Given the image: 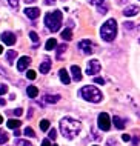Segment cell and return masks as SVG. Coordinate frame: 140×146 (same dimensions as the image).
<instances>
[{
  "label": "cell",
  "mask_w": 140,
  "mask_h": 146,
  "mask_svg": "<svg viewBox=\"0 0 140 146\" xmlns=\"http://www.w3.org/2000/svg\"><path fill=\"white\" fill-rule=\"evenodd\" d=\"M80 129H82V123L79 120H74L71 117H65L60 120V131H62L63 137L68 140H73L80 132Z\"/></svg>",
  "instance_id": "cell-1"
},
{
  "label": "cell",
  "mask_w": 140,
  "mask_h": 146,
  "mask_svg": "<svg viewBox=\"0 0 140 146\" xmlns=\"http://www.w3.org/2000/svg\"><path fill=\"white\" fill-rule=\"evenodd\" d=\"M100 35H102V38L105 42H113L115 35H117V22L114 19L106 20L102 25V28H100Z\"/></svg>",
  "instance_id": "cell-2"
},
{
  "label": "cell",
  "mask_w": 140,
  "mask_h": 146,
  "mask_svg": "<svg viewBox=\"0 0 140 146\" xmlns=\"http://www.w3.org/2000/svg\"><path fill=\"white\" fill-rule=\"evenodd\" d=\"M62 19H63L62 11H59V9L53 11V13H48L45 15V25H46V28L49 29V31H53V33L59 31L60 29V25H62Z\"/></svg>",
  "instance_id": "cell-3"
},
{
  "label": "cell",
  "mask_w": 140,
  "mask_h": 146,
  "mask_svg": "<svg viewBox=\"0 0 140 146\" xmlns=\"http://www.w3.org/2000/svg\"><path fill=\"white\" fill-rule=\"evenodd\" d=\"M79 94H80L82 98L91 102V103H99V102H102V98H103L102 92H100L95 86H83V88L79 91Z\"/></svg>",
  "instance_id": "cell-4"
},
{
  "label": "cell",
  "mask_w": 140,
  "mask_h": 146,
  "mask_svg": "<svg viewBox=\"0 0 140 146\" xmlns=\"http://www.w3.org/2000/svg\"><path fill=\"white\" fill-rule=\"evenodd\" d=\"M99 128L102 131H109L111 129V118L106 112L99 114Z\"/></svg>",
  "instance_id": "cell-5"
},
{
  "label": "cell",
  "mask_w": 140,
  "mask_h": 146,
  "mask_svg": "<svg viewBox=\"0 0 140 146\" xmlns=\"http://www.w3.org/2000/svg\"><path fill=\"white\" fill-rule=\"evenodd\" d=\"M100 69H102V66H100V62L99 60H89L88 62V66H86V74L88 76H95V74L100 72Z\"/></svg>",
  "instance_id": "cell-6"
},
{
  "label": "cell",
  "mask_w": 140,
  "mask_h": 146,
  "mask_svg": "<svg viewBox=\"0 0 140 146\" xmlns=\"http://www.w3.org/2000/svg\"><path fill=\"white\" fill-rule=\"evenodd\" d=\"M79 48L82 49L83 54H88V56H89V54H93L94 51H95V46H94V43L91 42V40H82V42L79 43Z\"/></svg>",
  "instance_id": "cell-7"
},
{
  "label": "cell",
  "mask_w": 140,
  "mask_h": 146,
  "mask_svg": "<svg viewBox=\"0 0 140 146\" xmlns=\"http://www.w3.org/2000/svg\"><path fill=\"white\" fill-rule=\"evenodd\" d=\"M0 38H2V42L5 43V45H8V46H13L15 43V40H17V37H15L13 33H9V31L3 33L2 35H0Z\"/></svg>",
  "instance_id": "cell-8"
},
{
  "label": "cell",
  "mask_w": 140,
  "mask_h": 146,
  "mask_svg": "<svg viewBox=\"0 0 140 146\" xmlns=\"http://www.w3.org/2000/svg\"><path fill=\"white\" fill-rule=\"evenodd\" d=\"M29 63H31V58L29 57H26V56L20 57L19 62H17V69L20 71V72H23V71L28 68V65H29Z\"/></svg>",
  "instance_id": "cell-9"
},
{
  "label": "cell",
  "mask_w": 140,
  "mask_h": 146,
  "mask_svg": "<svg viewBox=\"0 0 140 146\" xmlns=\"http://www.w3.org/2000/svg\"><path fill=\"white\" fill-rule=\"evenodd\" d=\"M51 65H53V62L49 60V58H45L42 63H40V66H39V69H40V74H48L49 72V69H51Z\"/></svg>",
  "instance_id": "cell-10"
},
{
  "label": "cell",
  "mask_w": 140,
  "mask_h": 146,
  "mask_svg": "<svg viewBox=\"0 0 140 146\" xmlns=\"http://www.w3.org/2000/svg\"><path fill=\"white\" fill-rule=\"evenodd\" d=\"M25 14H26L28 19H33V20H35V19L40 15V9H39V8H26Z\"/></svg>",
  "instance_id": "cell-11"
},
{
  "label": "cell",
  "mask_w": 140,
  "mask_h": 146,
  "mask_svg": "<svg viewBox=\"0 0 140 146\" xmlns=\"http://www.w3.org/2000/svg\"><path fill=\"white\" fill-rule=\"evenodd\" d=\"M59 77H60V80H62V83H65V85L71 83V77H69V74H68V71L65 68H62L59 71Z\"/></svg>",
  "instance_id": "cell-12"
},
{
  "label": "cell",
  "mask_w": 140,
  "mask_h": 146,
  "mask_svg": "<svg viewBox=\"0 0 140 146\" xmlns=\"http://www.w3.org/2000/svg\"><path fill=\"white\" fill-rule=\"evenodd\" d=\"M135 14H139V6H128L123 9V15H126V17H134Z\"/></svg>",
  "instance_id": "cell-13"
},
{
  "label": "cell",
  "mask_w": 140,
  "mask_h": 146,
  "mask_svg": "<svg viewBox=\"0 0 140 146\" xmlns=\"http://www.w3.org/2000/svg\"><path fill=\"white\" fill-rule=\"evenodd\" d=\"M71 72H73V78H74L75 82H80V80H82V69H80L77 65L71 66Z\"/></svg>",
  "instance_id": "cell-14"
},
{
  "label": "cell",
  "mask_w": 140,
  "mask_h": 146,
  "mask_svg": "<svg viewBox=\"0 0 140 146\" xmlns=\"http://www.w3.org/2000/svg\"><path fill=\"white\" fill-rule=\"evenodd\" d=\"M8 128H11V129H17L20 125H22V121L20 120H17V118H9V120H8Z\"/></svg>",
  "instance_id": "cell-15"
},
{
  "label": "cell",
  "mask_w": 140,
  "mask_h": 146,
  "mask_svg": "<svg viewBox=\"0 0 140 146\" xmlns=\"http://www.w3.org/2000/svg\"><path fill=\"white\" fill-rule=\"evenodd\" d=\"M113 123H114V126H115L117 129H123V128H125V121H123L120 117H117V115H114Z\"/></svg>",
  "instance_id": "cell-16"
},
{
  "label": "cell",
  "mask_w": 140,
  "mask_h": 146,
  "mask_svg": "<svg viewBox=\"0 0 140 146\" xmlns=\"http://www.w3.org/2000/svg\"><path fill=\"white\" fill-rule=\"evenodd\" d=\"M26 92H28V96H29L31 98H35V97L39 96V89H37V86H28Z\"/></svg>",
  "instance_id": "cell-17"
},
{
  "label": "cell",
  "mask_w": 140,
  "mask_h": 146,
  "mask_svg": "<svg viewBox=\"0 0 140 146\" xmlns=\"http://www.w3.org/2000/svg\"><path fill=\"white\" fill-rule=\"evenodd\" d=\"M15 57H17V51L9 49V51L6 52V60L9 62V63H14V62H15Z\"/></svg>",
  "instance_id": "cell-18"
},
{
  "label": "cell",
  "mask_w": 140,
  "mask_h": 146,
  "mask_svg": "<svg viewBox=\"0 0 140 146\" xmlns=\"http://www.w3.org/2000/svg\"><path fill=\"white\" fill-rule=\"evenodd\" d=\"M62 38H63V40H66V42H69L71 38H73V31H71L69 28L63 29L62 31Z\"/></svg>",
  "instance_id": "cell-19"
},
{
  "label": "cell",
  "mask_w": 140,
  "mask_h": 146,
  "mask_svg": "<svg viewBox=\"0 0 140 146\" xmlns=\"http://www.w3.org/2000/svg\"><path fill=\"white\" fill-rule=\"evenodd\" d=\"M45 48H46V51H53L54 48H57V40H55V38H49V40L46 42Z\"/></svg>",
  "instance_id": "cell-20"
},
{
  "label": "cell",
  "mask_w": 140,
  "mask_h": 146,
  "mask_svg": "<svg viewBox=\"0 0 140 146\" xmlns=\"http://www.w3.org/2000/svg\"><path fill=\"white\" fill-rule=\"evenodd\" d=\"M66 49H68V46L65 45V43L59 46V48H57V56H55V57H57V60H60V58L63 57V54L66 52Z\"/></svg>",
  "instance_id": "cell-21"
},
{
  "label": "cell",
  "mask_w": 140,
  "mask_h": 146,
  "mask_svg": "<svg viewBox=\"0 0 140 146\" xmlns=\"http://www.w3.org/2000/svg\"><path fill=\"white\" fill-rule=\"evenodd\" d=\"M59 100H60V96H45L46 103H57Z\"/></svg>",
  "instance_id": "cell-22"
},
{
  "label": "cell",
  "mask_w": 140,
  "mask_h": 146,
  "mask_svg": "<svg viewBox=\"0 0 140 146\" xmlns=\"http://www.w3.org/2000/svg\"><path fill=\"white\" fill-rule=\"evenodd\" d=\"M39 125H40V129H42V131H48V129H49V121H48L46 118H45V120H42Z\"/></svg>",
  "instance_id": "cell-23"
},
{
  "label": "cell",
  "mask_w": 140,
  "mask_h": 146,
  "mask_svg": "<svg viewBox=\"0 0 140 146\" xmlns=\"http://www.w3.org/2000/svg\"><path fill=\"white\" fill-rule=\"evenodd\" d=\"M15 146H33L28 140H17L15 141Z\"/></svg>",
  "instance_id": "cell-24"
},
{
  "label": "cell",
  "mask_w": 140,
  "mask_h": 146,
  "mask_svg": "<svg viewBox=\"0 0 140 146\" xmlns=\"http://www.w3.org/2000/svg\"><path fill=\"white\" fill-rule=\"evenodd\" d=\"M26 77L29 78V80H34V78L37 77V74H35V71H33V69H29V71H28V72H26Z\"/></svg>",
  "instance_id": "cell-25"
},
{
  "label": "cell",
  "mask_w": 140,
  "mask_h": 146,
  "mask_svg": "<svg viewBox=\"0 0 140 146\" xmlns=\"http://www.w3.org/2000/svg\"><path fill=\"white\" fill-rule=\"evenodd\" d=\"M29 38H31V40H33L34 43H37V42H39V35H37V33L31 31V33H29Z\"/></svg>",
  "instance_id": "cell-26"
},
{
  "label": "cell",
  "mask_w": 140,
  "mask_h": 146,
  "mask_svg": "<svg viewBox=\"0 0 140 146\" xmlns=\"http://www.w3.org/2000/svg\"><path fill=\"white\" fill-rule=\"evenodd\" d=\"M25 135H28V137H35V134H34V131H33V128H25Z\"/></svg>",
  "instance_id": "cell-27"
},
{
  "label": "cell",
  "mask_w": 140,
  "mask_h": 146,
  "mask_svg": "<svg viewBox=\"0 0 140 146\" xmlns=\"http://www.w3.org/2000/svg\"><path fill=\"white\" fill-rule=\"evenodd\" d=\"M48 137H49V139H53V140H55V139H57V131H55V129H49Z\"/></svg>",
  "instance_id": "cell-28"
},
{
  "label": "cell",
  "mask_w": 140,
  "mask_h": 146,
  "mask_svg": "<svg viewBox=\"0 0 140 146\" xmlns=\"http://www.w3.org/2000/svg\"><path fill=\"white\" fill-rule=\"evenodd\" d=\"M6 92H8V86L5 83H0V96H3Z\"/></svg>",
  "instance_id": "cell-29"
},
{
  "label": "cell",
  "mask_w": 140,
  "mask_h": 146,
  "mask_svg": "<svg viewBox=\"0 0 140 146\" xmlns=\"http://www.w3.org/2000/svg\"><path fill=\"white\" fill-rule=\"evenodd\" d=\"M6 141H8V135L6 134H0V145L6 143Z\"/></svg>",
  "instance_id": "cell-30"
},
{
  "label": "cell",
  "mask_w": 140,
  "mask_h": 146,
  "mask_svg": "<svg viewBox=\"0 0 140 146\" xmlns=\"http://www.w3.org/2000/svg\"><path fill=\"white\" fill-rule=\"evenodd\" d=\"M123 26H125V29H133L134 28V23L133 22H125V23H123Z\"/></svg>",
  "instance_id": "cell-31"
},
{
  "label": "cell",
  "mask_w": 140,
  "mask_h": 146,
  "mask_svg": "<svg viewBox=\"0 0 140 146\" xmlns=\"http://www.w3.org/2000/svg\"><path fill=\"white\" fill-rule=\"evenodd\" d=\"M106 146H119V143L114 139H109V140L106 141Z\"/></svg>",
  "instance_id": "cell-32"
},
{
  "label": "cell",
  "mask_w": 140,
  "mask_h": 146,
  "mask_svg": "<svg viewBox=\"0 0 140 146\" xmlns=\"http://www.w3.org/2000/svg\"><path fill=\"white\" fill-rule=\"evenodd\" d=\"M8 3H9V6H11V8H17L19 0H8Z\"/></svg>",
  "instance_id": "cell-33"
},
{
  "label": "cell",
  "mask_w": 140,
  "mask_h": 146,
  "mask_svg": "<svg viewBox=\"0 0 140 146\" xmlns=\"http://www.w3.org/2000/svg\"><path fill=\"white\" fill-rule=\"evenodd\" d=\"M89 3L91 5H102V3H105V0H89Z\"/></svg>",
  "instance_id": "cell-34"
},
{
  "label": "cell",
  "mask_w": 140,
  "mask_h": 146,
  "mask_svg": "<svg viewBox=\"0 0 140 146\" xmlns=\"http://www.w3.org/2000/svg\"><path fill=\"white\" fill-rule=\"evenodd\" d=\"M94 82H95L97 85H105V80H103L102 77H95V78H94Z\"/></svg>",
  "instance_id": "cell-35"
},
{
  "label": "cell",
  "mask_w": 140,
  "mask_h": 146,
  "mask_svg": "<svg viewBox=\"0 0 140 146\" xmlns=\"http://www.w3.org/2000/svg\"><path fill=\"white\" fill-rule=\"evenodd\" d=\"M106 11H108V9H106V6L99 5V13H100V14H106Z\"/></svg>",
  "instance_id": "cell-36"
},
{
  "label": "cell",
  "mask_w": 140,
  "mask_h": 146,
  "mask_svg": "<svg viewBox=\"0 0 140 146\" xmlns=\"http://www.w3.org/2000/svg\"><path fill=\"white\" fill-rule=\"evenodd\" d=\"M13 112L15 114V115H22V114H23V109H22V108H17V109H14Z\"/></svg>",
  "instance_id": "cell-37"
},
{
  "label": "cell",
  "mask_w": 140,
  "mask_h": 146,
  "mask_svg": "<svg viewBox=\"0 0 140 146\" xmlns=\"http://www.w3.org/2000/svg\"><path fill=\"white\" fill-rule=\"evenodd\" d=\"M122 140H123V141H129V140H131V135H128V134H123V135H122Z\"/></svg>",
  "instance_id": "cell-38"
},
{
  "label": "cell",
  "mask_w": 140,
  "mask_h": 146,
  "mask_svg": "<svg viewBox=\"0 0 140 146\" xmlns=\"http://www.w3.org/2000/svg\"><path fill=\"white\" fill-rule=\"evenodd\" d=\"M139 141H140V140H139V137H134V139H133V146H137V145H139Z\"/></svg>",
  "instance_id": "cell-39"
},
{
  "label": "cell",
  "mask_w": 140,
  "mask_h": 146,
  "mask_svg": "<svg viewBox=\"0 0 140 146\" xmlns=\"http://www.w3.org/2000/svg\"><path fill=\"white\" fill-rule=\"evenodd\" d=\"M42 146H51L49 140H43V141H42Z\"/></svg>",
  "instance_id": "cell-40"
},
{
  "label": "cell",
  "mask_w": 140,
  "mask_h": 146,
  "mask_svg": "<svg viewBox=\"0 0 140 146\" xmlns=\"http://www.w3.org/2000/svg\"><path fill=\"white\" fill-rule=\"evenodd\" d=\"M46 5H53V3H55V0H46Z\"/></svg>",
  "instance_id": "cell-41"
},
{
  "label": "cell",
  "mask_w": 140,
  "mask_h": 146,
  "mask_svg": "<svg viewBox=\"0 0 140 146\" xmlns=\"http://www.w3.org/2000/svg\"><path fill=\"white\" fill-rule=\"evenodd\" d=\"M5 103H6V102H5V98H0V105L3 106V105H5Z\"/></svg>",
  "instance_id": "cell-42"
},
{
  "label": "cell",
  "mask_w": 140,
  "mask_h": 146,
  "mask_svg": "<svg viewBox=\"0 0 140 146\" xmlns=\"http://www.w3.org/2000/svg\"><path fill=\"white\" fill-rule=\"evenodd\" d=\"M25 2H26V3H34L35 0H25Z\"/></svg>",
  "instance_id": "cell-43"
},
{
  "label": "cell",
  "mask_w": 140,
  "mask_h": 146,
  "mask_svg": "<svg viewBox=\"0 0 140 146\" xmlns=\"http://www.w3.org/2000/svg\"><path fill=\"white\" fill-rule=\"evenodd\" d=\"M2 52H3V46L0 45V54H2Z\"/></svg>",
  "instance_id": "cell-44"
},
{
  "label": "cell",
  "mask_w": 140,
  "mask_h": 146,
  "mask_svg": "<svg viewBox=\"0 0 140 146\" xmlns=\"http://www.w3.org/2000/svg\"><path fill=\"white\" fill-rule=\"evenodd\" d=\"M2 121H3V118H2V115H0V123H2Z\"/></svg>",
  "instance_id": "cell-45"
},
{
  "label": "cell",
  "mask_w": 140,
  "mask_h": 146,
  "mask_svg": "<svg viewBox=\"0 0 140 146\" xmlns=\"http://www.w3.org/2000/svg\"><path fill=\"white\" fill-rule=\"evenodd\" d=\"M54 146H59V145H54Z\"/></svg>",
  "instance_id": "cell-46"
},
{
  "label": "cell",
  "mask_w": 140,
  "mask_h": 146,
  "mask_svg": "<svg viewBox=\"0 0 140 146\" xmlns=\"http://www.w3.org/2000/svg\"><path fill=\"white\" fill-rule=\"evenodd\" d=\"M94 146H97V145H94Z\"/></svg>",
  "instance_id": "cell-47"
}]
</instances>
